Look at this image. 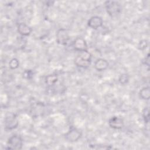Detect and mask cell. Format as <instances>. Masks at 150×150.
I'll use <instances>...</instances> for the list:
<instances>
[{"label": "cell", "instance_id": "6da1fadb", "mask_svg": "<svg viewBox=\"0 0 150 150\" xmlns=\"http://www.w3.org/2000/svg\"><path fill=\"white\" fill-rule=\"evenodd\" d=\"M91 54L87 50L80 52V54L75 58L74 63L78 67L87 68L91 64Z\"/></svg>", "mask_w": 150, "mask_h": 150}, {"label": "cell", "instance_id": "8fae6325", "mask_svg": "<svg viewBox=\"0 0 150 150\" xmlns=\"http://www.w3.org/2000/svg\"><path fill=\"white\" fill-rule=\"evenodd\" d=\"M32 31V29L24 23H21L18 26V32L22 36H28Z\"/></svg>", "mask_w": 150, "mask_h": 150}, {"label": "cell", "instance_id": "8992f818", "mask_svg": "<svg viewBox=\"0 0 150 150\" xmlns=\"http://www.w3.org/2000/svg\"><path fill=\"white\" fill-rule=\"evenodd\" d=\"M18 125V121L14 114H10L5 118L4 126L6 129L11 130L16 128Z\"/></svg>", "mask_w": 150, "mask_h": 150}, {"label": "cell", "instance_id": "4fadbf2b", "mask_svg": "<svg viewBox=\"0 0 150 150\" xmlns=\"http://www.w3.org/2000/svg\"><path fill=\"white\" fill-rule=\"evenodd\" d=\"M58 80V77L57 75L56 74H49L46 76L45 79V81L46 83L49 86H52L57 82Z\"/></svg>", "mask_w": 150, "mask_h": 150}, {"label": "cell", "instance_id": "5bb4252c", "mask_svg": "<svg viewBox=\"0 0 150 150\" xmlns=\"http://www.w3.org/2000/svg\"><path fill=\"white\" fill-rule=\"evenodd\" d=\"M129 76L126 73L121 74L118 79L119 83L122 85H125V84H127L129 81Z\"/></svg>", "mask_w": 150, "mask_h": 150}, {"label": "cell", "instance_id": "52a82bcc", "mask_svg": "<svg viewBox=\"0 0 150 150\" xmlns=\"http://www.w3.org/2000/svg\"><path fill=\"white\" fill-rule=\"evenodd\" d=\"M109 126L115 129H120L124 127L123 120L117 116H114L108 120Z\"/></svg>", "mask_w": 150, "mask_h": 150}, {"label": "cell", "instance_id": "d6986e66", "mask_svg": "<svg viewBox=\"0 0 150 150\" xmlns=\"http://www.w3.org/2000/svg\"><path fill=\"white\" fill-rule=\"evenodd\" d=\"M145 64L146 65H147L148 66H149V54H148V55H147L146 57H145Z\"/></svg>", "mask_w": 150, "mask_h": 150}, {"label": "cell", "instance_id": "5b68a950", "mask_svg": "<svg viewBox=\"0 0 150 150\" xmlns=\"http://www.w3.org/2000/svg\"><path fill=\"white\" fill-rule=\"evenodd\" d=\"M81 132L78 129L71 127L69 131L64 135L65 139L69 142L77 141L81 137Z\"/></svg>", "mask_w": 150, "mask_h": 150}, {"label": "cell", "instance_id": "277c9868", "mask_svg": "<svg viewBox=\"0 0 150 150\" xmlns=\"http://www.w3.org/2000/svg\"><path fill=\"white\" fill-rule=\"evenodd\" d=\"M56 37L57 43L62 45H66L70 39V36L67 30L63 28L59 29L57 31Z\"/></svg>", "mask_w": 150, "mask_h": 150}, {"label": "cell", "instance_id": "30bf717a", "mask_svg": "<svg viewBox=\"0 0 150 150\" xmlns=\"http://www.w3.org/2000/svg\"><path fill=\"white\" fill-rule=\"evenodd\" d=\"M108 67V62L104 59H98L94 63V68L98 71H101L107 69Z\"/></svg>", "mask_w": 150, "mask_h": 150}, {"label": "cell", "instance_id": "ac0fdd59", "mask_svg": "<svg viewBox=\"0 0 150 150\" xmlns=\"http://www.w3.org/2000/svg\"><path fill=\"white\" fill-rule=\"evenodd\" d=\"M33 76V73L31 70H25L23 73V77L26 79H30Z\"/></svg>", "mask_w": 150, "mask_h": 150}, {"label": "cell", "instance_id": "7a4b0ae2", "mask_svg": "<svg viewBox=\"0 0 150 150\" xmlns=\"http://www.w3.org/2000/svg\"><path fill=\"white\" fill-rule=\"evenodd\" d=\"M105 7L107 13L111 17H115L121 12L120 4L115 1H107L105 2Z\"/></svg>", "mask_w": 150, "mask_h": 150}, {"label": "cell", "instance_id": "9a60e30c", "mask_svg": "<svg viewBox=\"0 0 150 150\" xmlns=\"http://www.w3.org/2000/svg\"><path fill=\"white\" fill-rule=\"evenodd\" d=\"M19 66V62L18 60L16 58H13L9 62V66L11 69L15 70Z\"/></svg>", "mask_w": 150, "mask_h": 150}, {"label": "cell", "instance_id": "ba28073f", "mask_svg": "<svg viewBox=\"0 0 150 150\" xmlns=\"http://www.w3.org/2000/svg\"><path fill=\"white\" fill-rule=\"evenodd\" d=\"M73 47L79 52L87 50V45L86 40L82 38H77L73 42Z\"/></svg>", "mask_w": 150, "mask_h": 150}, {"label": "cell", "instance_id": "e0dca14e", "mask_svg": "<svg viewBox=\"0 0 150 150\" xmlns=\"http://www.w3.org/2000/svg\"><path fill=\"white\" fill-rule=\"evenodd\" d=\"M148 42L147 40H145V39L142 40L139 42L138 45V48L141 50H143L146 48V47L148 46Z\"/></svg>", "mask_w": 150, "mask_h": 150}, {"label": "cell", "instance_id": "3957f363", "mask_svg": "<svg viewBox=\"0 0 150 150\" xmlns=\"http://www.w3.org/2000/svg\"><path fill=\"white\" fill-rule=\"evenodd\" d=\"M8 149H21L23 145V140L22 138L18 135L11 136L7 142Z\"/></svg>", "mask_w": 150, "mask_h": 150}, {"label": "cell", "instance_id": "7c38bea8", "mask_svg": "<svg viewBox=\"0 0 150 150\" xmlns=\"http://www.w3.org/2000/svg\"><path fill=\"white\" fill-rule=\"evenodd\" d=\"M139 96L142 100H149L150 98V89L149 87H143L139 92Z\"/></svg>", "mask_w": 150, "mask_h": 150}, {"label": "cell", "instance_id": "2e32d148", "mask_svg": "<svg viewBox=\"0 0 150 150\" xmlns=\"http://www.w3.org/2000/svg\"><path fill=\"white\" fill-rule=\"evenodd\" d=\"M142 116L145 123H148L149 121V109L148 107H145L144 108L142 111Z\"/></svg>", "mask_w": 150, "mask_h": 150}, {"label": "cell", "instance_id": "9c48e42d", "mask_svg": "<svg viewBox=\"0 0 150 150\" xmlns=\"http://www.w3.org/2000/svg\"><path fill=\"white\" fill-rule=\"evenodd\" d=\"M103 23V19L98 16H94L91 17L87 22L88 26L92 28L96 29L102 26Z\"/></svg>", "mask_w": 150, "mask_h": 150}]
</instances>
